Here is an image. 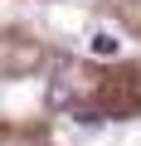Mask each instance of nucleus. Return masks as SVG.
I'll list each match as a JSON object with an SVG mask.
<instances>
[{
  "instance_id": "obj_2",
  "label": "nucleus",
  "mask_w": 141,
  "mask_h": 146,
  "mask_svg": "<svg viewBox=\"0 0 141 146\" xmlns=\"http://www.w3.org/2000/svg\"><path fill=\"white\" fill-rule=\"evenodd\" d=\"M117 49H122V39H117V34H93V54H102V58H112Z\"/></svg>"
},
{
  "instance_id": "obj_1",
  "label": "nucleus",
  "mask_w": 141,
  "mask_h": 146,
  "mask_svg": "<svg viewBox=\"0 0 141 146\" xmlns=\"http://www.w3.org/2000/svg\"><path fill=\"white\" fill-rule=\"evenodd\" d=\"M68 102H73V83H68V78H54L49 83V107H68Z\"/></svg>"
}]
</instances>
